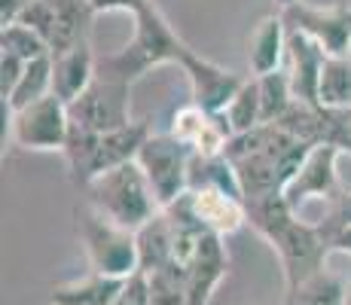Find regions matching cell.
Wrapping results in <instances>:
<instances>
[{
    "mask_svg": "<svg viewBox=\"0 0 351 305\" xmlns=\"http://www.w3.org/2000/svg\"><path fill=\"white\" fill-rule=\"evenodd\" d=\"M247 205V223L269 241L278 254L281 272H285V290L302 284L306 278L327 269V235L318 223L302 220L285 202V195H266L251 199Z\"/></svg>",
    "mask_w": 351,
    "mask_h": 305,
    "instance_id": "obj_1",
    "label": "cell"
},
{
    "mask_svg": "<svg viewBox=\"0 0 351 305\" xmlns=\"http://www.w3.org/2000/svg\"><path fill=\"white\" fill-rule=\"evenodd\" d=\"M308 150L312 147L281 125H260L247 134H235L226 147V156L235 165L245 202H251L266 195H285L287 183L300 171Z\"/></svg>",
    "mask_w": 351,
    "mask_h": 305,
    "instance_id": "obj_2",
    "label": "cell"
},
{
    "mask_svg": "<svg viewBox=\"0 0 351 305\" xmlns=\"http://www.w3.org/2000/svg\"><path fill=\"white\" fill-rule=\"evenodd\" d=\"M134 34L132 40L119 52L110 56H98V77L117 80V83L134 86L138 80H144L150 71H156L162 64H178L190 52V46L174 34L168 25V19L162 16L156 3H147L134 12Z\"/></svg>",
    "mask_w": 351,
    "mask_h": 305,
    "instance_id": "obj_3",
    "label": "cell"
},
{
    "mask_svg": "<svg viewBox=\"0 0 351 305\" xmlns=\"http://www.w3.org/2000/svg\"><path fill=\"white\" fill-rule=\"evenodd\" d=\"M147 134H150L147 122H132V125L113 128V132H80V128H71L62 153L67 165V180L73 183L77 193H83L101 174L138 159Z\"/></svg>",
    "mask_w": 351,
    "mask_h": 305,
    "instance_id": "obj_4",
    "label": "cell"
},
{
    "mask_svg": "<svg viewBox=\"0 0 351 305\" xmlns=\"http://www.w3.org/2000/svg\"><path fill=\"white\" fill-rule=\"evenodd\" d=\"M83 202H89L95 211H101L107 220H113L128 232H138L141 226H147L162 211L156 193H153L147 174L141 171L138 159L95 178L83 189Z\"/></svg>",
    "mask_w": 351,
    "mask_h": 305,
    "instance_id": "obj_5",
    "label": "cell"
},
{
    "mask_svg": "<svg viewBox=\"0 0 351 305\" xmlns=\"http://www.w3.org/2000/svg\"><path fill=\"white\" fill-rule=\"evenodd\" d=\"M73 229H77V239L86 250L89 272H101L110 278H128L138 272V239H134V232L107 220L83 199L73 205Z\"/></svg>",
    "mask_w": 351,
    "mask_h": 305,
    "instance_id": "obj_6",
    "label": "cell"
},
{
    "mask_svg": "<svg viewBox=\"0 0 351 305\" xmlns=\"http://www.w3.org/2000/svg\"><path fill=\"white\" fill-rule=\"evenodd\" d=\"M92 22H95V10L89 6V0H34L19 16V25L37 31L52 56L89 43Z\"/></svg>",
    "mask_w": 351,
    "mask_h": 305,
    "instance_id": "obj_7",
    "label": "cell"
},
{
    "mask_svg": "<svg viewBox=\"0 0 351 305\" xmlns=\"http://www.w3.org/2000/svg\"><path fill=\"white\" fill-rule=\"evenodd\" d=\"M190 162L193 150L180 144L171 132H150L138 153V165L147 174L156 202L162 208L174 205L180 195L190 193Z\"/></svg>",
    "mask_w": 351,
    "mask_h": 305,
    "instance_id": "obj_8",
    "label": "cell"
},
{
    "mask_svg": "<svg viewBox=\"0 0 351 305\" xmlns=\"http://www.w3.org/2000/svg\"><path fill=\"white\" fill-rule=\"evenodd\" d=\"M3 119L12 144L22 150L64 153L67 134H71V117H67V104L56 95H46L22 110H10L3 104Z\"/></svg>",
    "mask_w": 351,
    "mask_h": 305,
    "instance_id": "obj_9",
    "label": "cell"
},
{
    "mask_svg": "<svg viewBox=\"0 0 351 305\" xmlns=\"http://www.w3.org/2000/svg\"><path fill=\"white\" fill-rule=\"evenodd\" d=\"M71 128L80 132H113V128L132 125V86L117 80L95 77V83L67 104Z\"/></svg>",
    "mask_w": 351,
    "mask_h": 305,
    "instance_id": "obj_10",
    "label": "cell"
},
{
    "mask_svg": "<svg viewBox=\"0 0 351 305\" xmlns=\"http://www.w3.org/2000/svg\"><path fill=\"white\" fill-rule=\"evenodd\" d=\"M287 28L312 37L327 52V58H348L351 52V3L339 0L333 6H312L306 0L281 10Z\"/></svg>",
    "mask_w": 351,
    "mask_h": 305,
    "instance_id": "obj_11",
    "label": "cell"
},
{
    "mask_svg": "<svg viewBox=\"0 0 351 305\" xmlns=\"http://www.w3.org/2000/svg\"><path fill=\"white\" fill-rule=\"evenodd\" d=\"M342 150L339 147H312L308 156L302 159L300 171L293 174V180L285 189V202L300 214V208L306 202H324V205H333L346 186L339 183V171H336V162H339Z\"/></svg>",
    "mask_w": 351,
    "mask_h": 305,
    "instance_id": "obj_12",
    "label": "cell"
},
{
    "mask_svg": "<svg viewBox=\"0 0 351 305\" xmlns=\"http://www.w3.org/2000/svg\"><path fill=\"white\" fill-rule=\"evenodd\" d=\"M180 71L190 80L193 104L208 113H226V107L232 104V98L241 92V86H245V80H241L239 73L220 67L217 61L199 56L195 49H190L184 56Z\"/></svg>",
    "mask_w": 351,
    "mask_h": 305,
    "instance_id": "obj_13",
    "label": "cell"
},
{
    "mask_svg": "<svg viewBox=\"0 0 351 305\" xmlns=\"http://www.w3.org/2000/svg\"><path fill=\"white\" fill-rule=\"evenodd\" d=\"M226 239L205 232L184 263V278H186V296L190 305H211L217 287L229 275V254H226Z\"/></svg>",
    "mask_w": 351,
    "mask_h": 305,
    "instance_id": "obj_14",
    "label": "cell"
},
{
    "mask_svg": "<svg viewBox=\"0 0 351 305\" xmlns=\"http://www.w3.org/2000/svg\"><path fill=\"white\" fill-rule=\"evenodd\" d=\"M168 132H171L180 144L190 147L195 156H223L229 141L235 138L223 113H208V110H202V107H195L193 101L174 113Z\"/></svg>",
    "mask_w": 351,
    "mask_h": 305,
    "instance_id": "obj_15",
    "label": "cell"
},
{
    "mask_svg": "<svg viewBox=\"0 0 351 305\" xmlns=\"http://www.w3.org/2000/svg\"><path fill=\"white\" fill-rule=\"evenodd\" d=\"M324 64H327V52L312 37L287 28V73H290V86H293L296 101L318 104Z\"/></svg>",
    "mask_w": 351,
    "mask_h": 305,
    "instance_id": "obj_16",
    "label": "cell"
},
{
    "mask_svg": "<svg viewBox=\"0 0 351 305\" xmlns=\"http://www.w3.org/2000/svg\"><path fill=\"white\" fill-rule=\"evenodd\" d=\"M190 208L202 229L211 235H235L247 223V205L241 195L223 193V189H190Z\"/></svg>",
    "mask_w": 351,
    "mask_h": 305,
    "instance_id": "obj_17",
    "label": "cell"
},
{
    "mask_svg": "<svg viewBox=\"0 0 351 305\" xmlns=\"http://www.w3.org/2000/svg\"><path fill=\"white\" fill-rule=\"evenodd\" d=\"M98 77V56L89 43L52 56V95L64 104H73Z\"/></svg>",
    "mask_w": 351,
    "mask_h": 305,
    "instance_id": "obj_18",
    "label": "cell"
},
{
    "mask_svg": "<svg viewBox=\"0 0 351 305\" xmlns=\"http://www.w3.org/2000/svg\"><path fill=\"white\" fill-rule=\"evenodd\" d=\"M287 56V22L281 12L260 19L247 40V64H251L254 77H266V73L281 71V58Z\"/></svg>",
    "mask_w": 351,
    "mask_h": 305,
    "instance_id": "obj_19",
    "label": "cell"
},
{
    "mask_svg": "<svg viewBox=\"0 0 351 305\" xmlns=\"http://www.w3.org/2000/svg\"><path fill=\"white\" fill-rule=\"evenodd\" d=\"M125 278H110L101 272H86L56 284L49 290V305H113Z\"/></svg>",
    "mask_w": 351,
    "mask_h": 305,
    "instance_id": "obj_20",
    "label": "cell"
},
{
    "mask_svg": "<svg viewBox=\"0 0 351 305\" xmlns=\"http://www.w3.org/2000/svg\"><path fill=\"white\" fill-rule=\"evenodd\" d=\"M134 239H138V272L153 275L159 269L178 263V256H174V229L165 211H159L147 226H141L134 232Z\"/></svg>",
    "mask_w": 351,
    "mask_h": 305,
    "instance_id": "obj_21",
    "label": "cell"
},
{
    "mask_svg": "<svg viewBox=\"0 0 351 305\" xmlns=\"http://www.w3.org/2000/svg\"><path fill=\"white\" fill-rule=\"evenodd\" d=\"M348 281H342L336 272L324 269V272L306 278L302 284L285 290L281 305H346Z\"/></svg>",
    "mask_w": 351,
    "mask_h": 305,
    "instance_id": "obj_22",
    "label": "cell"
},
{
    "mask_svg": "<svg viewBox=\"0 0 351 305\" xmlns=\"http://www.w3.org/2000/svg\"><path fill=\"white\" fill-rule=\"evenodd\" d=\"M190 189H223V193L241 195V183L235 174V165L229 162V156H195L190 162Z\"/></svg>",
    "mask_w": 351,
    "mask_h": 305,
    "instance_id": "obj_23",
    "label": "cell"
},
{
    "mask_svg": "<svg viewBox=\"0 0 351 305\" xmlns=\"http://www.w3.org/2000/svg\"><path fill=\"white\" fill-rule=\"evenodd\" d=\"M260 86V107H263V125H275L287 117V110L296 104L293 86H290L287 71H275L266 77H256Z\"/></svg>",
    "mask_w": 351,
    "mask_h": 305,
    "instance_id": "obj_24",
    "label": "cell"
},
{
    "mask_svg": "<svg viewBox=\"0 0 351 305\" xmlns=\"http://www.w3.org/2000/svg\"><path fill=\"white\" fill-rule=\"evenodd\" d=\"M318 104L330 110H351V58H327L321 73Z\"/></svg>",
    "mask_w": 351,
    "mask_h": 305,
    "instance_id": "obj_25",
    "label": "cell"
},
{
    "mask_svg": "<svg viewBox=\"0 0 351 305\" xmlns=\"http://www.w3.org/2000/svg\"><path fill=\"white\" fill-rule=\"evenodd\" d=\"M46 95H52V56L28 61V67H25V73H22V83L16 86L12 98L3 101V104L10 107V110H22V107L46 98Z\"/></svg>",
    "mask_w": 351,
    "mask_h": 305,
    "instance_id": "obj_26",
    "label": "cell"
},
{
    "mask_svg": "<svg viewBox=\"0 0 351 305\" xmlns=\"http://www.w3.org/2000/svg\"><path fill=\"white\" fill-rule=\"evenodd\" d=\"M226 122L232 128V134H247L254 128L263 125V107H260V86H256V77L245 80L241 92L232 98V104L226 107Z\"/></svg>",
    "mask_w": 351,
    "mask_h": 305,
    "instance_id": "obj_27",
    "label": "cell"
},
{
    "mask_svg": "<svg viewBox=\"0 0 351 305\" xmlns=\"http://www.w3.org/2000/svg\"><path fill=\"white\" fill-rule=\"evenodd\" d=\"M0 52H10V56L22 58V61H34V58H46L52 56L46 40L37 31H31L28 25H6L0 28Z\"/></svg>",
    "mask_w": 351,
    "mask_h": 305,
    "instance_id": "obj_28",
    "label": "cell"
},
{
    "mask_svg": "<svg viewBox=\"0 0 351 305\" xmlns=\"http://www.w3.org/2000/svg\"><path fill=\"white\" fill-rule=\"evenodd\" d=\"M147 278H150L153 305H190L186 278H184V266H180V263H171V266L159 269V272H153Z\"/></svg>",
    "mask_w": 351,
    "mask_h": 305,
    "instance_id": "obj_29",
    "label": "cell"
},
{
    "mask_svg": "<svg viewBox=\"0 0 351 305\" xmlns=\"http://www.w3.org/2000/svg\"><path fill=\"white\" fill-rule=\"evenodd\" d=\"M113 305H153V300H150V278H147L144 272L128 275L123 290H119V296L113 300Z\"/></svg>",
    "mask_w": 351,
    "mask_h": 305,
    "instance_id": "obj_30",
    "label": "cell"
},
{
    "mask_svg": "<svg viewBox=\"0 0 351 305\" xmlns=\"http://www.w3.org/2000/svg\"><path fill=\"white\" fill-rule=\"evenodd\" d=\"M25 67H28V61L10 56V52H0V98L3 101H10L12 92H16V86L22 83Z\"/></svg>",
    "mask_w": 351,
    "mask_h": 305,
    "instance_id": "obj_31",
    "label": "cell"
},
{
    "mask_svg": "<svg viewBox=\"0 0 351 305\" xmlns=\"http://www.w3.org/2000/svg\"><path fill=\"white\" fill-rule=\"evenodd\" d=\"M321 226H351V189L339 195V199L333 202V205H327V211L321 217Z\"/></svg>",
    "mask_w": 351,
    "mask_h": 305,
    "instance_id": "obj_32",
    "label": "cell"
},
{
    "mask_svg": "<svg viewBox=\"0 0 351 305\" xmlns=\"http://www.w3.org/2000/svg\"><path fill=\"white\" fill-rule=\"evenodd\" d=\"M147 3H150V0H89L95 16H101V12H128V16H134V12Z\"/></svg>",
    "mask_w": 351,
    "mask_h": 305,
    "instance_id": "obj_33",
    "label": "cell"
},
{
    "mask_svg": "<svg viewBox=\"0 0 351 305\" xmlns=\"http://www.w3.org/2000/svg\"><path fill=\"white\" fill-rule=\"evenodd\" d=\"M321 226V223H318ZM327 235V247L330 254H348L351 256V226H321Z\"/></svg>",
    "mask_w": 351,
    "mask_h": 305,
    "instance_id": "obj_34",
    "label": "cell"
},
{
    "mask_svg": "<svg viewBox=\"0 0 351 305\" xmlns=\"http://www.w3.org/2000/svg\"><path fill=\"white\" fill-rule=\"evenodd\" d=\"M34 3V0H0V28L6 25H16L19 16L25 12V6Z\"/></svg>",
    "mask_w": 351,
    "mask_h": 305,
    "instance_id": "obj_35",
    "label": "cell"
},
{
    "mask_svg": "<svg viewBox=\"0 0 351 305\" xmlns=\"http://www.w3.org/2000/svg\"><path fill=\"white\" fill-rule=\"evenodd\" d=\"M346 305H351V281H348V290H346Z\"/></svg>",
    "mask_w": 351,
    "mask_h": 305,
    "instance_id": "obj_36",
    "label": "cell"
}]
</instances>
